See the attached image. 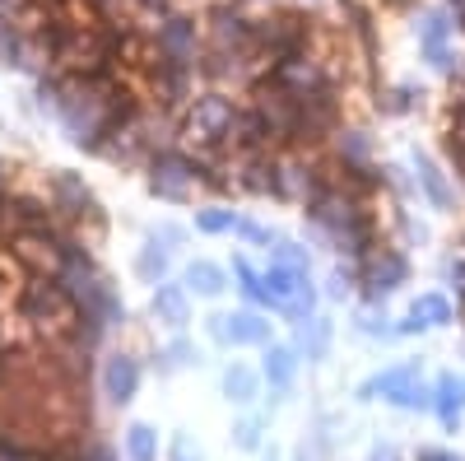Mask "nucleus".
<instances>
[{
  "label": "nucleus",
  "instance_id": "f257e3e1",
  "mask_svg": "<svg viewBox=\"0 0 465 461\" xmlns=\"http://www.w3.org/2000/svg\"><path fill=\"white\" fill-rule=\"evenodd\" d=\"M196 47H201V37H196V24L191 19H168L159 28V56L163 61L186 65V61H196Z\"/></svg>",
  "mask_w": 465,
  "mask_h": 461
},
{
  "label": "nucleus",
  "instance_id": "f03ea898",
  "mask_svg": "<svg viewBox=\"0 0 465 461\" xmlns=\"http://www.w3.org/2000/svg\"><path fill=\"white\" fill-rule=\"evenodd\" d=\"M210 331L223 345H261L270 336V322H261L256 313H223V317L210 322Z\"/></svg>",
  "mask_w": 465,
  "mask_h": 461
},
{
  "label": "nucleus",
  "instance_id": "7ed1b4c3",
  "mask_svg": "<svg viewBox=\"0 0 465 461\" xmlns=\"http://www.w3.org/2000/svg\"><path fill=\"white\" fill-rule=\"evenodd\" d=\"M103 382H107V396H112V401H131L135 387H140V368H135V359H131V355H112Z\"/></svg>",
  "mask_w": 465,
  "mask_h": 461
},
{
  "label": "nucleus",
  "instance_id": "20e7f679",
  "mask_svg": "<svg viewBox=\"0 0 465 461\" xmlns=\"http://www.w3.org/2000/svg\"><path fill=\"white\" fill-rule=\"evenodd\" d=\"M153 313H159L168 326H186V289L182 285H159V294H153Z\"/></svg>",
  "mask_w": 465,
  "mask_h": 461
},
{
  "label": "nucleus",
  "instance_id": "39448f33",
  "mask_svg": "<svg viewBox=\"0 0 465 461\" xmlns=\"http://www.w3.org/2000/svg\"><path fill=\"white\" fill-rule=\"evenodd\" d=\"M451 322V303L442 294H423L410 313V326H447Z\"/></svg>",
  "mask_w": 465,
  "mask_h": 461
},
{
  "label": "nucleus",
  "instance_id": "423d86ee",
  "mask_svg": "<svg viewBox=\"0 0 465 461\" xmlns=\"http://www.w3.org/2000/svg\"><path fill=\"white\" fill-rule=\"evenodd\" d=\"M223 396H228V401H238V406L256 401V373H252L247 364H232V368L223 373Z\"/></svg>",
  "mask_w": 465,
  "mask_h": 461
},
{
  "label": "nucleus",
  "instance_id": "0eeeda50",
  "mask_svg": "<svg viewBox=\"0 0 465 461\" xmlns=\"http://www.w3.org/2000/svg\"><path fill=\"white\" fill-rule=\"evenodd\" d=\"M186 280H191V289H196L201 298H214V294L223 289V271H219L214 261H196V266L186 271Z\"/></svg>",
  "mask_w": 465,
  "mask_h": 461
},
{
  "label": "nucleus",
  "instance_id": "6e6552de",
  "mask_svg": "<svg viewBox=\"0 0 465 461\" xmlns=\"http://www.w3.org/2000/svg\"><path fill=\"white\" fill-rule=\"evenodd\" d=\"M265 377H270V387H275V392H284L293 382V350H280V345H275V350L265 355Z\"/></svg>",
  "mask_w": 465,
  "mask_h": 461
},
{
  "label": "nucleus",
  "instance_id": "1a4fd4ad",
  "mask_svg": "<svg viewBox=\"0 0 465 461\" xmlns=\"http://www.w3.org/2000/svg\"><path fill=\"white\" fill-rule=\"evenodd\" d=\"M126 452H131V461H159V443H153V429H149V425H131Z\"/></svg>",
  "mask_w": 465,
  "mask_h": 461
},
{
  "label": "nucleus",
  "instance_id": "9d476101",
  "mask_svg": "<svg viewBox=\"0 0 465 461\" xmlns=\"http://www.w3.org/2000/svg\"><path fill=\"white\" fill-rule=\"evenodd\" d=\"M196 122H201L205 131H219V126H232V107H228V98H205V103L196 107Z\"/></svg>",
  "mask_w": 465,
  "mask_h": 461
},
{
  "label": "nucleus",
  "instance_id": "9b49d317",
  "mask_svg": "<svg viewBox=\"0 0 465 461\" xmlns=\"http://www.w3.org/2000/svg\"><path fill=\"white\" fill-rule=\"evenodd\" d=\"M163 271H168V252H159V247L149 243V247L140 252V276L159 285V280H163Z\"/></svg>",
  "mask_w": 465,
  "mask_h": 461
},
{
  "label": "nucleus",
  "instance_id": "f8f14e48",
  "mask_svg": "<svg viewBox=\"0 0 465 461\" xmlns=\"http://www.w3.org/2000/svg\"><path fill=\"white\" fill-rule=\"evenodd\" d=\"M182 173H186L182 164H168L159 177H153V191H163V196H182V191H186V177Z\"/></svg>",
  "mask_w": 465,
  "mask_h": 461
},
{
  "label": "nucleus",
  "instance_id": "ddd939ff",
  "mask_svg": "<svg viewBox=\"0 0 465 461\" xmlns=\"http://www.w3.org/2000/svg\"><path fill=\"white\" fill-rule=\"evenodd\" d=\"M419 177H423V186H429V196H433L438 205H451V196H447V182H442V173H438L429 159L419 164Z\"/></svg>",
  "mask_w": 465,
  "mask_h": 461
},
{
  "label": "nucleus",
  "instance_id": "4468645a",
  "mask_svg": "<svg viewBox=\"0 0 465 461\" xmlns=\"http://www.w3.org/2000/svg\"><path fill=\"white\" fill-rule=\"evenodd\" d=\"M196 224L205 228V234H228L238 219H232V210H205V215H196Z\"/></svg>",
  "mask_w": 465,
  "mask_h": 461
},
{
  "label": "nucleus",
  "instance_id": "2eb2a0df",
  "mask_svg": "<svg viewBox=\"0 0 465 461\" xmlns=\"http://www.w3.org/2000/svg\"><path fill=\"white\" fill-rule=\"evenodd\" d=\"M232 443H238V447H247V452H252V447L261 443V419H256V415H252V419H242V425L232 429Z\"/></svg>",
  "mask_w": 465,
  "mask_h": 461
},
{
  "label": "nucleus",
  "instance_id": "dca6fc26",
  "mask_svg": "<svg viewBox=\"0 0 465 461\" xmlns=\"http://www.w3.org/2000/svg\"><path fill=\"white\" fill-rule=\"evenodd\" d=\"M173 461H205V456H201V447L191 452V438H186V434H177V438H173Z\"/></svg>",
  "mask_w": 465,
  "mask_h": 461
},
{
  "label": "nucleus",
  "instance_id": "f3484780",
  "mask_svg": "<svg viewBox=\"0 0 465 461\" xmlns=\"http://www.w3.org/2000/svg\"><path fill=\"white\" fill-rule=\"evenodd\" d=\"M140 5H149V10H163V5H168V0H140Z\"/></svg>",
  "mask_w": 465,
  "mask_h": 461
},
{
  "label": "nucleus",
  "instance_id": "a211bd4d",
  "mask_svg": "<svg viewBox=\"0 0 465 461\" xmlns=\"http://www.w3.org/2000/svg\"><path fill=\"white\" fill-rule=\"evenodd\" d=\"M451 5H456V15H465V0H451Z\"/></svg>",
  "mask_w": 465,
  "mask_h": 461
}]
</instances>
